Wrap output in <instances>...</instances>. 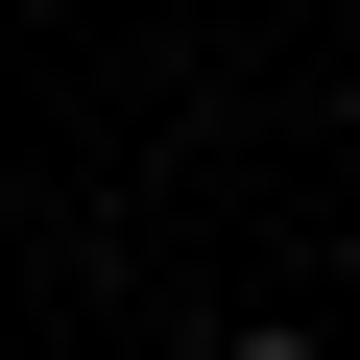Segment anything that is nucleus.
<instances>
[{
  "label": "nucleus",
  "instance_id": "obj_1",
  "mask_svg": "<svg viewBox=\"0 0 360 360\" xmlns=\"http://www.w3.org/2000/svg\"><path fill=\"white\" fill-rule=\"evenodd\" d=\"M193 360H312V336H288V312H240V336H193Z\"/></svg>",
  "mask_w": 360,
  "mask_h": 360
}]
</instances>
